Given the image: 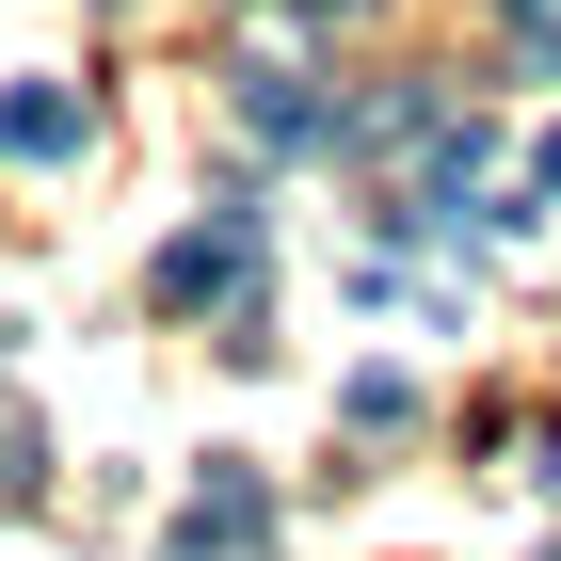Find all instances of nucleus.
<instances>
[{"instance_id":"f257e3e1","label":"nucleus","mask_w":561,"mask_h":561,"mask_svg":"<svg viewBox=\"0 0 561 561\" xmlns=\"http://www.w3.org/2000/svg\"><path fill=\"white\" fill-rule=\"evenodd\" d=\"M257 289V209H209L161 241V305H241Z\"/></svg>"},{"instance_id":"f03ea898","label":"nucleus","mask_w":561,"mask_h":561,"mask_svg":"<svg viewBox=\"0 0 561 561\" xmlns=\"http://www.w3.org/2000/svg\"><path fill=\"white\" fill-rule=\"evenodd\" d=\"M273 529V497H257V466H209L193 497H176V561H241Z\"/></svg>"},{"instance_id":"7ed1b4c3","label":"nucleus","mask_w":561,"mask_h":561,"mask_svg":"<svg viewBox=\"0 0 561 561\" xmlns=\"http://www.w3.org/2000/svg\"><path fill=\"white\" fill-rule=\"evenodd\" d=\"M65 145H81V96H65V81H16V96H0V161H65Z\"/></svg>"},{"instance_id":"20e7f679","label":"nucleus","mask_w":561,"mask_h":561,"mask_svg":"<svg viewBox=\"0 0 561 561\" xmlns=\"http://www.w3.org/2000/svg\"><path fill=\"white\" fill-rule=\"evenodd\" d=\"M529 176H546V193H561V129H546V161H529Z\"/></svg>"}]
</instances>
